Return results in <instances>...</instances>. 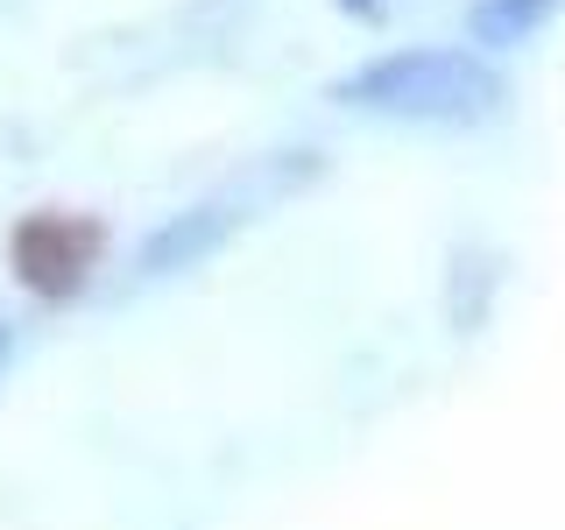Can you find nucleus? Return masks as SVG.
<instances>
[{
    "mask_svg": "<svg viewBox=\"0 0 565 530\" xmlns=\"http://www.w3.org/2000/svg\"><path fill=\"white\" fill-rule=\"evenodd\" d=\"M8 347H14V332H8V326H0V368H8Z\"/></svg>",
    "mask_w": 565,
    "mask_h": 530,
    "instance_id": "5",
    "label": "nucleus"
},
{
    "mask_svg": "<svg viewBox=\"0 0 565 530\" xmlns=\"http://www.w3.org/2000/svg\"><path fill=\"white\" fill-rule=\"evenodd\" d=\"M332 99L353 114L396 120V128H481L502 114L509 85L473 50H388V57L347 71Z\"/></svg>",
    "mask_w": 565,
    "mask_h": 530,
    "instance_id": "1",
    "label": "nucleus"
},
{
    "mask_svg": "<svg viewBox=\"0 0 565 530\" xmlns=\"http://www.w3.org/2000/svg\"><path fill=\"white\" fill-rule=\"evenodd\" d=\"M565 8V0H481L473 8V35L481 43H494V50H516V43H530L552 14Z\"/></svg>",
    "mask_w": 565,
    "mask_h": 530,
    "instance_id": "4",
    "label": "nucleus"
},
{
    "mask_svg": "<svg viewBox=\"0 0 565 530\" xmlns=\"http://www.w3.org/2000/svg\"><path fill=\"white\" fill-rule=\"evenodd\" d=\"M93 247H99V234L93 226H71V220H29L22 234H14V262H22V276L35 283V290H78L85 283V262H93Z\"/></svg>",
    "mask_w": 565,
    "mask_h": 530,
    "instance_id": "3",
    "label": "nucleus"
},
{
    "mask_svg": "<svg viewBox=\"0 0 565 530\" xmlns=\"http://www.w3.org/2000/svg\"><path fill=\"white\" fill-rule=\"evenodd\" d=\"M305 177H311V163H297V156H276V163L247 170L241 184L212 191L205 205L177 212L170 226H156V234L141 241V255H135V283H163V276H184V269H199L205 255H220V247H226V234H234V226H247L262 205H276L282 191H297Z\"/></svg>",
    "mask_w": 565,
    "mask_h": 530,
    "instance_id": "2",
    "label": "nucleus"
}]
</instances>
